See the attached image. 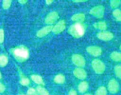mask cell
<instances>
[{"mask_svg": "<svg viewBox=\"0 0 121 95\" xmlns=\"http://www.w3.org/2000/svg\"><path fill=\"white\" fill-rule=\"evenodd\" d=\"M11 52L16 61L19 62H24L29 58V49L27 48L23 45L11 49Z\"/></svg>", "mask_w": 121, "mask_h": 95, "instance_id": "1", "label": "cell"}, {"mask_svg": "<svg viewBox=\"0 0 121 95\" xmlns=\"http://www.w3.org/2000/svg\"><path fill=\"white\" fill-rule=\"evenodd\" d=\"M85 32H86V29L82 23H75L69 26L68 29V33L74 38H77V39L83 36Z\"/></svg>", "mask_w": 121, "mask_h": 95, "instance_id": "2", "label": "cell"}, {"mask_svg": "<svg viewBox=\"0 0 121 95\" xmlns=\"http://www.w3.org/2000/svg\"><path fill=\"white\" fill-rule=\"evenodd\" d=\"M91 67L96 73L102 74L105 71L106 65L104 62L99 59H95L91 62Z\"/></svg>", "mask_w": 121, "mask_h": 95, "instance_id": "3", "label": "cell"}, {"mask_svg": "<svg viewBox=\"0 0 121 95\" xmlns=\"http://www.w3.org/2000/svg\"><path fill=\"white\" fill-rule=\"evenodd\" d=\"M104 11H105L104 7L102 5H99L91 9L89 11V13L90 14L96 17V18H102L104 17Z\"/></svg>", "mask_w": 121, "mask_h": 95, "instance_id": "4", "label": "cell"}, {"mask_svg": "<svg viewBox=\"0 0 121 95\" xmlns=\"http://www.w3.org/2000/svg\"><path fill=\"white\" fill-rule=\"evenodd\" d=\"M59 18V14L56 11H52L46 16L45 22L48 26H53V24L58 21Z\"/></svg>", "mask_w": 121, "mask_h": 95, "instance_id": "5", "label": "cell"}, {"mask_svg": "<svg viewBox=\"0 0 121 95\" xmlns=\"http://www.w3.org/2000/svg\"><path fill=\"white\" fill-rule=\"evenodd\" d=\"M73 64L78 68H82L86 65V61L84 57L80 54H74L72 56Z\"/></svg>", "mask_w": 121, "mask_h": 95, "instance_id": "6", "label": "cell"}, {"mask_svg": "<svg viewBox=\"0 0 121 95\" xmlns=\"http://www.w3.org/2000/svg\"><path fill=\"white\" fill-rule=\"evenodd\" d=\"M65 29V22L64 20H59V22H57L55 26H53V29H52V32L54 34L58 35L59 33H62V32H64Z\"/></svg>", "mask_w": 121, "mask_h": 95, "instance_id": "7", "label": "cell"}, {"mask_svg": "<svg viewBox=\"0 0 121 95\" xmlns=\"http://www.w3.org/2000/svg\"><path fill=\"white\" fill-rule=\"evenodd\" d=\"M86 50L90 55L95 57L100 56L102 54V48L97 46H89L87 48Z\"/></svg>", "mask_w": 121, "mask_h": 95, "instance_id": "8", "label": "cell"}, {"mask_svg": "<svg viewBox=\"0 0 121 95\" xmlns=\"http://www.w3.org/2000/svg\"><path fill=\"white\" fill-rule=\"evenodd\" d=\"M97 37L99 39L103 41H110L114 38V35L112 32L109 31H102L99 32L97 34Z\"/></svg>", "mask_w": 121, "mask_h": 95, "instance_id": "9", "label": "cell"}, {"mask_svg": "<svg viewBox=\"0 0 121 95\" xmlns=\"http://www.w3.org/2000/svg\"><path fill=\"white\" fill-rule=\"evenodd\" d=\"M108 87L109 92L112 94H115L118 92L119 90V84L116 79L112 78L108 83Z\"/></svg>", "mask_w": 121, "mask_h": 95, "instance_id": "10", "label": "cell"}, {"mask_svg": "<svg viewBox=\"0 0 121 95\" xmlns=\"http://www.w3.org/2000/svg\"><path fill=\"white\" fill-rule=\"evenodd\" d=\"M74 76L79 80H84L87 77V73L86 70L82 68H77L73 71Z\"/></svg>", "mask_w": 121, "mask_h": 95, "instance_id": "11", "label": "cell"}, {"mask_svg": "<svg viewBox=\"0 0 121 95\" xmlns=\"http://www.w3.org/2000/svg\"><path fill=\"white\" fill-rule=\"evenodd\" d=\"M53 26H46L42 28L39 30H38L36 33V36L38 38H43L46 36L51 32L52 31Z\"/></svg>", "mask_w": 121, "mask_h": 95, "instance_id": "12", "label": "cell"}, {"mask_svg": "<svg viewBox=\"0 0 121 95\" xmlns=\"http://www.w3.org/2000/svg\"><path fill=\"white\" fill-rule=\"evenodd\" d=\"M86 19V16L83 13H77L71 17V20L75 23H82Z\"/></svg>", "mask_w": 121, "mask_h": 95, "instance_id": "13", "label": "cell"}, {"mask_svg": "<svg viewBox=\"0 0 121 95\" xmlns=\"http://www.w3.org/2000/svg\"><path fill=\"white\" fill-rule=\"evenodd\" d=\"M94 27H95L97 29L100 30L101 32L102 31H105L107 29V24L105 22H103V21H100V22H96L93 25Z\"/></svg>", "mask_w": 121, "mask_h": 95, "instance_id": "14", "label": "cell"}, {"mask_svg": "<svg viewBox=\"0 0 121 95\" xmlns=\"http://www.w3.org/2000/svg\"><path fill=\"white\" fill-rule=\"evenodd\" d=\"M110 58L115 62H121V52L113 51L110 54Z\"/></svg>", "mask_w": 121, "mask_h": 95, "instance_id": "15", "label": "cell"}, {"mask_svg": "<svg viewBox=\"0 0 121 95\" xmlns=\"http://www.w3.org/2000/svg\"><path fill=\"white\" fill-rule=\"evenodd\" d=\"M31 79L36 84H39V85H43L44 82L42 77L40 76L38 74H33L31 76Z\"/></svg>", "mask_w": 121, "mask_h": 95, "instance_id": "16", "label": "cell"}, {"mask_svg": "<svg viewBox=\"0 0 121 95\" xmlns=\"http://www.w3.org/2000/svg\"><path fill=\"white\" fill-rule=\"evenodd\" d=\"M88 84L86 81L81 82L78 86V90L80 93H84L88 90Z\"/></svg>", "mask_w": 121, "mask_h": 95, "instance_id": "17", "label": "cell"}, {"mask_svg": "<svg viewBox=\"0 0 121 95\" xmlns=\"http://www.w3.org/2000/svg\"><path fill=\"white\" fill-rule=\"evenodd\" d=\"M54 82L57 84H63L65 82V77L63 74H57L54 78Z\"/></svg>", "mask_w": 121, "mask_h": 95, "instance_id": "18", "label": "cell"}, {"mask_svg": "<svg viewBox=\"0 0 121 95\" xmlns=\"http://www.w3.org/2000/svg\"><path fill=\"white\" fill-rule=\"evenodd\" d=\"M9 63V58L7 56L4 54L0 55V67H4Z\"/></svg>", "mask_w": 121, "mask_h": 95, "instance_id": "19", "label": "cell"}, {"mask_svg": "<svg viewBox=\"0 0 121 95\" xmlns=\"http://www.w3.org/2000/svg\"><path fill=\"white\" fill-rule=\"evenodd\" d=\"M113 16L117 22H121V10L117 9H115L112 12Z\"/></svg>", "mask_w": 121, "mask_h": 95, "instance_id": "20", "label": "cell"}, {"mask_svg": "<svg viewBox=\"0 0 121 95\" xmlns=\"http://www.w3.org/2000/svg\"><path fill=\"white\" fill-rule=\"evenodd\" d=\"M36 90L39 95H50L49 91L45 88L40 86L37 87Z\"/></svg>", "mask_w": 121, "mask_h": 95, "instance_id": "21", "label": "cell"}, {"mask_svg": "<svg viewBox=\"0 0 121 95\" xmlns=\"http://www.w3.org/2000/svg\"><path fill=\"white\" fill-rule=\"evenodd\" d=\"M96 95H107V89L105 87L100 86L96 92Z\"/></svg>", "mask_w": 121, "mask_h": 95, "instance_id": "22", "label": "cell"}, {"mask_svg": "<svg viewBox=\"0 0 121 95\" xmlns=\"http://www.w3.org/2000/svg\"><path fill=\"white\" fill-rule=\"evenodd\" d=\"M121 4V1L120 0H111L110 1V5L112 9H117V7H118Z\"/></svg>", "mask_w": 121, "mask_h": 95, "instance_id": "23", "label": "cell"}, {"mask_svg": "<svg viewBox=\"0 0 121 95\" xmlns=\"http://www.w3.org/2000/svg\"><path fill=\"white\" fill-rule=\"evenodd\" d=\"M114 71L116 77L121 80V65H117L114 68Z\"/></svg>", "mask_w": 121, "mask_h": 95, "instance_id": "24", "label": "cell"}, {"mask_svg": "<svg viewBox=\"0 0 121 95\" xmlns=\"http://www.w3.org/2000/svg\"><path fill=\"white\" fill-rule=\"evenodd\" d=\"M11 3H12V1L11 0H4L2 4L3 9L4 10H8L11 7Z\"/></svg>", "mask_w": 121, "mask_h": 95, "instance_id": "25", "label": "cell"}, {"mask_svg": "<svg viewBox=\"0 0 121 95\" xmlns=\"http://www.w3.org/2000/svg\"><path fill=\"white\" fill-rule=\"evenodd\" d=\"M20 83L22 84V86H27L29 85L30 84V80L28 78L25 77H23L21 78L20 81Z\"/></svg>", "mask_w": 121, "mask_h": 95, "instance_id": "26", "label": "cell"}, {"mask_svg": "<svg viewBox=\"0 0 121 95\" xmlns=\"http://www.w3.org/2000/svg\"><path fill=\"white\" fill-rule=\"evenodd\" d=\"M27 95H39L36 89H35L34 88H30L27 91Z\"/></svg>", "mask_w": 121, "mask_h": 95, "instance_id": "27", "label": "cell"}, {"mask_svg": "<svg viewBox=\"0 0 121 95\" xmlns=\"http://www.w3.org/2000/svg\"><path fill=\"white\" fill-rule=\"evenodd\" d=\"M4 38H5L4 30L3 29H0V44L3 43L4 42Z\"/></svg>", "mask_w": 121, "mask_h": 95, "instance_id": "28", "label": "cell"}, {"mask_svg": "<svg viewBox=\"0 0 121 95\" xmlns=\"http://www.w3.org/2000/svg\"><path fill=\"white\" fill-rule=\"evenodd\" d=\"M5 90V87L2 83L0 82V93L4 92Z\"/></svg>", "mask_w": 121, "mask_h": 95, "instance_id": "29", "label": "cell"}, {"mask_svg": "<svg viewBox=\"0 0 121 95\" xmlns=\"http://www.w3.org/2000/svg\"><path fill=\"white\" fill-rule=\"evenodd\" d=\"M68 95H77V91L74 90H71L69 92V94Z\"/></svg>", "mask_w": 121, "mask_h": 95, "instance_id": "30", "label": "cell"}, {"mask_svg": "<svg viewBox=\"0 0 121 95\" xmlns=\"http://www.w3.org/2000/svg\"><path fill=\"white\" fill-rule=\"evenodd\" d=\"M18 3H20L22 5H24V4H26L27 1L26 0H20V1H18Z\"/></svg>", "mask_w": 121, "mask_h": 95, "instance_id": "31", "label": "cell"}, {"mask_svg": "<svg viewBox=\"0 0 121 95\" xmlns=\"http://www.w3.org/2000/svg\"><path fill=\"white\" fill-rule=\"evenodd\" d=\"M53 0H46L45 3H46V4H47V5H51V4L53 3Z\"/></svg>", "mask_w": 121, "mask_h": 95, "instance_id": "32", "label": "cell"}, {"mask_svg": "<svg viewBox=\"0 0 121 95\" xmlns=\"http://www.w3.org/2000/svg\"><path fill=\"white\" fill-rule=\"evenodd\" d=\"M85 1H84V0H77V1H74L73 2H74V3H83V2H85Z\"/></svg>", "mask_w": 121, "mask_h": 95, "instance_id": "33", "label": "cell"}, {"mask_svg": "<svg viewBox=\"0 0 121 95\" xmlns=\"http://www.w3.org/2000/svg\"><path fill=\"white\" fill-rule=\"evenodd\" d=\"M2 78V74H1V71H0V80Z\"/></svg>", "mask_w": 121, "mask_h": 95, "instance_id": "34", "label": "cell"}, {"mask_svg": "<svg viewBox=\"0 0 121 95\" xmlns=\"http://www.w3.org/2000/svg\"><path fill=\"white\" fill-rule=\"evenodd\" d=\"M92 95L91 94H90V93H87V94H85V95Z\"/></svg>", "mask_w": 121, "mask_h": 95, "instance_id": "35", "label": "cell"}, {"mask_svg": "<svg viewBox=\"0 0 121 95\" xmlns=\"http://www.w3.org/2000/svg\"><path fill=\"white\" fill-rule=\"evenodd\" d=\"M119 49H120V50L121 51V46H120V47H119Z\"/></svg>", "mask_w": 121, "mask_h": 95, "instance_id": "36", "label": "cell"}, {"mask_svg": "<svg viewBox=\"0 0 121 95\" xmlns=\"http://www.w3.org/2000/svg\"></svg>", "mask_w": 121, "mask_h": 95, "instance_id": "37", "label": "cell"}, {"mask_svg": "<svg viewBox=\"0 0 121 95\" xmlns=\"http://www.w3.org/2000/svg\"></svg>", "mask_w": 121, "mask_h": 95, "instance_id": "38", "label": "cell"}]
</instances>
